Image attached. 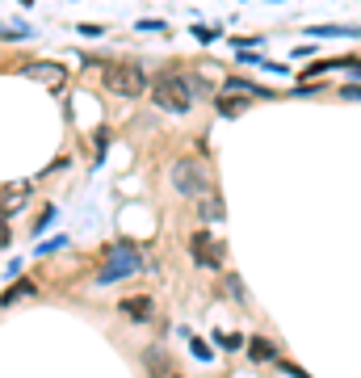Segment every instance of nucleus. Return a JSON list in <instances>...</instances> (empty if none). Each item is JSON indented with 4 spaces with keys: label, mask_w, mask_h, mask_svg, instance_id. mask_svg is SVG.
Masks as SVG:
<instances>
[{
    "label": "nucleus",
    "mask_w": 361,
    "mask_h": 378,
    "mask_svg": "<svg viewBox=\"0 0 361 378\" xmlns=\"http://www.w3.org/2000/svg\"><path fill=\"white\" fill-rule=\"evenodd\" d=\"M9 244V227H5V214H0V248Z\"/></svg>",
    "instance_id": "nucleus-18"
},
{
    "label": "nucleus",
    "mask_w": 361,
    "mask_h": 378,
    "mask_svg": "<svg viewBox=\"0 0 361 378\" xmlns=\"http://www.w3.org/2000/svg\"><path fill=\"white\" fill-rule=\"evenodd\" d=\"M17 294H26V299H30V294H38V286H34L30 278H21V282H17L13 290H5V294H0V303H5V307H9V303H13Z\"/></svg>",
    "instance_id": "nucleus-11"
},
{
    "label": "nucleus",
    "mask_w": 361,
    "mask_h": 378,
    "mask_svg": "<svg viewBox=\"0 0 361 378\" xmlns=\"http://www.w3.org/2000/svg\"><path fill=\"white\" fill-rule=\"evenodd\" d=\"M189 345H193V353H197L202 361H211V345H206V341H197V337H189Z\"/></svg>",
    "instance_id": "nucleus-14"
},
{
    "label": "nucleus",
    "mask_w": 361,
    "mask_h": 378,
    "mask_svg": "<svg viewBox=\"0 0 361 378\" xmlns=\"http://www.w3.org/2000/svg\"><path fill=\"white\" fill-rule=\"evenodd\" d=\"M168 378H185V374H168Z\"/></svg>",
    "instance_id": "nucleus-19"
},
{
    "label": "nucleus",
    "mask_w": 361,
    "mask_h": 378,
    "mask_svg": "<svg viewBox=\"0 0 361 378\" xmlns=\"http://www.w3.org/2000/svg\"><path fill=\"white\" fill-rule=\"evenodd\" d=\"M173 189H177V193H185V198H202V193H211V169H206L197 155H181L177 164H173Z\"/></svg>",
    "instance_id": "nucleus-3"
},
{
    "label": "nucleus",
    "mask_w": 361,
    "mask_h": 378,
    "mask_svg": "<svg viewBox=\"0 0 361 378\" xmlns=\"http://www.w3.org/2000/svg\"><path fill=\"white\" fill-rule=\"evenodd\" d=\"M219 110H223V118H235V114L248 110V101L244 97H219Z\"/></svg>",
    "instance_id": "nucleus-12"
},
{
    "label": "nucleus",
    "mask_w": 361,
    "mask_h": 378,
    "mask_svg": "<svg viewBox=\"0 0 361 378\" xmlns=\"http://www.w3.org/2000/svg\"><path fill=\"white\" fill-rule=\"evenodd\" d=\"M197 214H202V223H223L227 219V206L219 193H202L197 198Z\"/></svg>",
    "instance_id": "nucleus-8"
},
{
    "label": "nucleus",
    "mask_w": 361,
    "mask_h": 378,
    "mask_svg": "<svg viewBox=\"0 0 361 378\" xmlns=\"http://www.w3.org/2000/svg\"><path fill=\"white\" fill-rule=\"evenodd\" d=\"M143 357H147V370H156V374H164V366H168V353H164V349H147Z\"/></svg>",
    "instance_id": "nucleus-13"
},
{
    "label": "nucleus",
    "mask_w": 361,
    "mask_h": 378,
    "mask_svg": "<svg viewBox=\"0 0 361 378\" xmlns=\"http://www.w3.org/2000/svg\"><path fill=\"white\" fill-rule=\"evenodd\" d=\"M248 353H252L256 361H273V357H277V349H273L269 341H261V337H252V341H248Z\"/></svg>",
    "instance_id": "nucleus-9"
},
{
    "label": "nucleus",
    "mask_w": 361,
    "mask_h": 378,
    "mask_svg": "<svg viewBox=\"0 0 361 378\" xmlns=\"http://www.w3.org/2000/svg\"><path fill=\"white\" fill-rule=\"evenodd\" d=\"M21 76H26V80H42V84H50V88H59V84L68 80V68H64V64H26Z\"/></svg>",
    "instance_id": "nucleus-6"
},
{
    "label": "nucleus",
    "mask_w": 361,
    "mask_h": 378,
    "mask_svg": "<svg viewBox=\"0 0 361 378\" xmlns=\"http://www.w3.org/2000/svg\"><path fill=\"white\" fill-rule=\"evenodd\" d=\"M50 223H55V210H46V214H42V219H38V223H34V231H46V227H50Z\"/></svg>",
    "instance_id": "nucleus-15"
},
{
    "label": "nucleus",
    "mask_w": 361,
    "mask_h": 378,
    "mask_svg": "<svg viewBox=\"0 0 361 378\" xmlns=\"http://www.w3.org/2000/svg\"><path fill=\"white\" fill-rule=\"evenodd\" d=\"M189 244H193V256H197L202 269H219V265H223V252H227V248H223L211 231H193Z\"/></svg>",
    "instance_id": "nucleus-5"
},
{
    "label": "nucleus",
    "mask_w": 361,
    "mask_h": 378,
    "mask_svg": "<svg viewBox=\"0 0 361 378\" xmlns=\"http://www.w3.org/2000/svg\"><path fill=\"white\" fill-rule=\"evenodd\" d=\"M26 202H30V185H26V181L0 189V214H13V210H21Z\"/></svg>",
    "instance_id": "nucleus-7"
},
{
    "label": "nucleus",
    "mask_w": 361,
    "mask_h": 378,
    "mask_svg": "<svg viewBox=\"0 0 361 378\" xmlns=\"http://www.w3.org/2000/svg\"><path fill=\"white\" fill-rule=\"evenodd\" d=\"M122 311H126L130 319H147V315H151V299H126Z\"/></svg>",
    "instance_id": "nucleus-10"
},
{
    "label": "nucleus",
    "mask_w": 361,
    "mask_h": 378,
    "mask_svg": "<svg viewBox=\"0 0 361 378\" xmlns=\"http://www.w3.org/2000/svg\"><path fill=\"white\" fill-rule=\"evenodd\" d=\"M219 345H223V349H240L244 341H240V337H223V332H219Z\"/></svg>",
    "instance_id": "nucleus-17"
},
{
    "label": "nucleus",
    "mask_w": 361,
    "mask_h": 378,
    "mask_svg": "<svg viewBox=\"0 0 361 378\" xmlns=\"http://www.w3.org/2000/svg\"><path fill=\"white\" fill-rule=\"evenodd\" d=\"M101 76H106V88L118 97H143L151 88V80L139 64H101Z\"/></svg>",
    "instance_id": "nucleus-2"
},
{
    "label": "nucleus",
    "mask_w": 361,
    "mask_h": 378,
    "mask_svg": "<svg viewBox=\"0 0 361 378\" xmlns=\"http://www.w3.org/2000/svg\"><path fill=\"white\" fill-rule=\"evenodd\" d=\"M340 97H344V101H361V84H349V88H340Z\"/></svg>",
    "instance_id": "nucleus-16"
},
{
    "label": "nucleus",
    "mask_w": 361,
    "mask_h": 378,
    "mask_svg": "<svg viewBox=\"0 0 361 378\" xmlns=\"http://www.w3.org/2000/svg\"><path fill=\"white\" fill-rule=\"evenodd\" d=\"M151 97H156V105H160V110H168V114H189V105H193L189 76L160 72V76H156V84H151Z\"/></svg>",
    "instance_id": "nucleus-1"
},
{
    "label": "nucleus",
    "mask_w": 361,
    "mask_h": 378,
    "mask_svg": "<svg viewBox=\"0 0 361 378\" xmlns=\"http://www.w3.org/2000/svg\"><path fill=\"white\" fill-rule=\"evenodd\" d=\"M135 269H139V252H135V244H118V248L106 256V265H101V274H97V286H114V282L130 278Z\"/></svg>",
    "instance_id": "nucleus-4"
}]
</instances>
